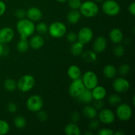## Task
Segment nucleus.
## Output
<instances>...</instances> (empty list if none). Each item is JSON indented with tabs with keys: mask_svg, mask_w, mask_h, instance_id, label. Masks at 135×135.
I'll return each instance as SVG.
<instances>
[{
	"mask_svg": "<svg viewBox=\"0 0 135 135\" xmlns=\"http://www.w3.org/2000/svg\"><path fill=\"white\" fill-rule=\"evenodd\" d=\"M6 8V5H5V3L0 0V17L5 13Z\"/></svg>",
	"mask_w": 135,
	"mask_h": 135,
	"instance_id": "45",
	"label": "nucleus"
},
{
	"mask_svg": "<svg viewBox=\"0 0 135 135\" xmlns=\"http://www.w3.org/2000/svg\"><path fill=\"white\" fill-rule=\"evenodd\" d=\"M93 38V31L89 27H83L79 31L77 34L78 41L83 44L89 43Z\"/></svg>",
	"mask_w": 135,
	"mask_h": 135,
	"instance_id": "12",
	"label": "nucleus"
},
{
	"mask_svg": "<svg viewBox=\"0 0 135 135\" xmlns=\"http://www.w3.org/2000/svg\"><path fill=\"white\" fill-rule=\"evenodd\" d=\"M67 26L63 22L56 21L48 26V32L51 37L59 38L64 36L67 33Z\"/></svg>",
	"mask_w": 135,
	"mask_h": 135,
	"instance_id": "4",
	"label": "nucleus"
},
{
	"mask_svg": "<svg viewBox=\"0 0 135 135\" xmlns=\"http://www.w3.org/2000/svg\"><path fill=\"white\" fill-rule=\"evenodd\" d=\"M26 17L29 20L33 22L39 21L42 17V12L40 9L36 7H32L26 11Z\"/></svg>",
	"mask_w": 135,
	"mask_h": 135,
	"instance_id": "14",
	"label": "nucleus"
},
{
	"mask_svg": "<svg viewBox=\"0 0 135 135\" xmlns=\"http://www.w3.org/2000/svg\"><path fill=\"white\" fill-rule=\"evenodd\" d=\"M83 113L85 117L89 119H95L98 115L97 109L92 105H87L83 108Z\"/></svg>",
	"mask_w": 135,
	"mask_h": 135,
	"instance_id": "23",
	"label": "nucleus"
},
{
	"mask_svg": "<svg viewBox=\"0 0 135 135\" xmlns=\"http://www.w3.org/2000/svg\"><path fill=\"white\" fill-rule=\"evenodd\" d=\"M103 74L106 79H112L116 76L117 69L113 65H107L103 69Z\"/></svg>",
	"mask_w": 135,
	"mask_h": 135,
	"instance_id": "24",
	"label": "nucleus"
},
{
	"mask_svg": "<svg viewBox=\"0 0 135 135\" xmlns=\"http://www.w3.org/2000/svg\"><path fill=\"white\" fill-rule=\"evenodd\" d=\"M121 98L119 95L113 94L109 95V97L108 98V102L111 105H117L121 103Z\"/></svg>",
	"mask_w": 135,
	"mask_h": 135,
	"instance_id": "30",
	"label": "nucleus"
},
{
	"mask_svg": "<svg viewBox=\"0 0 135 135\" xmlns=\"http://www.w3.org/2000/svg\"><path fill=\"white\" fill-rule=\"evenodd\" d=\"M37 117H38V119L40 121H46V120L47 119V117H48V115H47V113H46L45 111H42V109L38 112V114H37Z\"/></svg>",
	"mask_w": 135,
	"mask_h": 135,
	"instance_id": "37",
	"label": "nucleus"
},
{
	"mask_svg": "<svg viewBox=\"0 0 135 135\" xmlns=\"http://www.w3.org/2000/svg\"><path fill=\"white\" fill-rule=\"evenodd\" d=\"M15 36V32L10 27H4L0 29V43L2 44L9 43Z\"/></svg>",
	"mask_w": 135,
	"mask_h": 135,
	"instance_id": "13",
	"label": "nucleus"
},
{
	"mask_svg": "<svg viewBox=\"0 0 135 135\" xmlns=\"http://www.w3.org/2000/svg\"><path fill=\"white\" fill-rule=\"evenodd\" d=\"M107 47L106 38L104 36H99L96 38L94 42V51L97 54H100L105 51Z\"/></svg>",
	"mask_w": 135,
	"mask_h": 135,
	"instance_id": "15",
	"label": "nucleus"
},
{
	"mask_svg": "<svg viewBox=\"0 0 135 135\" xmlns=\"http://www.w3.org/2000/svg\"><path fill=\"white\" fill-rule=\"evenodd\" d=\"M83 49H84V44L79 41H76L73 43L70 51L73 56L76 57L81 55L83 51Z\"/></svg>",
	"mask_w": 135,
	"mask_h": 135,
	"instance_id": "25",
	"label": "nucleus"
},
{
	"mask_svg": "<svg viewBox=\"0 0 135 135\" xmlns=\"http://www.w3.org/2000/svg\"><path fill=\"white\" fill-rule=\"evenodd\" d=\"M56 1H57L59 3H65V2H67L68 0H56Z\"/></svg>",
	"mask_w": 135,
	"mask_h": 135,
	"instance_id": "49",
	"label": "nucleus"
},
{
	"mask_svg": "<svg viewBox=\"0 0 135 135\" xmlns=\"http://www.w3.org/2000/svg\"><path fill=\"white\" fill-rule=\"evenodd\" d=\"M28 38H20V40L17 44V50L20 53H26L28 50L30 45Z\"/></svg>",
	"mask_w": 135,
	"mask_h": 135,
	"instance_id": "27",
	"label": "nucleus"
},
{
	"mask_svg": "<svg viewBox=\"0 0 135 135\" xmlns=\"http://www.w3.org/2000/svg\"><path fill=\"white\" fill-rule=\"evenodd\" d=\"M64 132L67 135H80L81 131L79 127L75 123H69L65 127Z\"/></svg>",
	"mask_w": 135,
	"mask_h": 135,
	"instance_id": "19",
	"label": "nucleus"
},
{
	"mask_svg": "<svg viewBox=\"0 0 135 135\" xmlns=\"http://www.w3.org/2000/svg\"><path fill=\"white\" fill-rule=\"evenodd\" d=\"M113 90L117 93H125L130 89V83L124 78H117L112 83Z\"/></svg>",
	"mask_w": 135,
	"mask_h": 135,
	"instance_id": "10",
	"label": "nucleus"
},
{
	"mask_svg": "<svg viewBox=\"0 0 135 135\" xmlns=\"http://www.w3.org/2000/svg\"><path fill=\"white\" fill-rule=\"evenodd\" d=\"M113 134L115 135H124V133L122 131H117L114 132Z\"/></svg>",
	"mask_w": 135,
	"mask_h": 135,
	"instance_id": "47",
	"label": "nucleus"
},
{
	"mask_svg": "<svg viewBox=\"0 0 135 135\" xmlns=\"http://www.w3.org/2000/svg\"><path fill=\"white\" fill-rule=\"evenodd\" d=\"M104 102L102 100H95L94 104V107L96 108V109H102L104 107Z\"/></svg>",
	"mask_w": 135,
	"mask_h": 135,
	"instance_id": "43",
	"label": "nucleus"
},
{
	"mask_svg": "<svg viewBox=\"0 0 135 135\" xmlns=\"http://www.w3.org/2000/svg\"><path fill=\"white\" fill-rule=\"evenodd\" d=\"M10 130V126L7 121L0 119V135L7 134Z\"/></svg>",
	"mask_w": 135,
	"mask_h": 135,
	"instance_id": "31",
	"label": "nucleus"
},
{
	"mask_svg": "<svg viewBox=\"0 0 135 135\" xmlns=\"http://www.w3.org/2000/svg\"><path fill=\"white\" fill-rule=\"evenodd\" d=\"M128 9H129V11L131 14L133 16L135 15V2L134 1H133L132 3H131L129 5V7H128Z\"/></svg>",
	"mask_w": 135,
	"mask_h": 135,
	"instance_id": "44",
	"label": "nucleus"
},
{
	"mask_svg": "<svg viewBox=\"0 0 135 135\" xmlns=\"http://www.w3.org/2000/svg\"><path fill=\"white\" fill-rule=\"evenodd\" d=\"M4 88L9 92L15 90L17 88V82L11 79H7L4 82Z\"/></svg>",
	"mask_w": 135,
	"mask_h": 135,
	"instance_id": "29",
	"label": "nucleus"
},
{
	"mask_svg": "<svg viewBox=\"0 0 135 135\" xmlns=\"http://www.w3.org/2000/svg\"><path fill=\"white\" fill-rule=\"evenodd\" d=\"M85 88L92 90L98 84V78L94 72L92 71H86L83 75L82 79Z\"/></svg>",
	"mask_w": 135,
	"mask_h": 135,
	"instance_id": "8",
	"label": "nucleus"
},
{
	"mask_svg": "<svg viewBox=\"0 0 135 135\" xmlns=\"http://www.w3.org/2000/svg\"><path fill=\"white\" fill-rule=\"evenodd\" d=\"M3 53H4L3 46L2 44L0 43V57H1L3 54Z\"/></svg>",
	"mask_w": 135,
	"mask_h": 135,
	"instance_id": "46",
	"label": "nucleus"
},
{
	"mask_svg": "<svg viewBox=\"0 0 135 135\" xmlns=\"http://www.w3.org/2000/svg\"><path fill=\"white\" fill-rule=\"evenodd\" d=\"M71 119L73 123H77L80 121V115L79 112H74L71 113Z\"/></svg>",
	"mask_w": 135,
	"mask_h": 135,
	"instance_id": "42",
	"label": "nucleus"
},
{
	"mask_svg": "<svg viewBox=\"0 0 135 135\" xmlns=\"http://www.w3.org/2000/svg\"><path fill=\"white\" fill-rule=\"evenodd\" d=\"M80 17H81V14L80 11L75 9H71V11H70L67 14V19L69 23L71 25H75L79 22L80 19Z\"/></svg>",
	"mask_w": 135,
	"mask_h": 135,
	"instance_id": "22",
	"label": "nucleus"
},
{
	"mask_svg": "<svg viewBox=\"0 0 135 135\" xmlns=\"http://www.w3.org/2000/svg\"><path fill=\"white\" fill-rule=\"evenodd\" d=\"M132 102H133V105H134L135 104V96H133V98H132Z\"/></svg>",
	"mask_w": 135,
	"mask_h": 135,
	"instance_id": "50",
	"label": "nucleus"
},
{
	"mask_svg": "<svg viewBox=\"0 0 135 135\" xmlns=\"http://www.w3.org/2000/svg\"><path fill=\"white\" fill-rule=\"evenodd\" d=\"M67 40L70 43H74L77 41V34L74 32H71L67 34Z\"/></svg>",
	"mask_w": 135,
	"mask_h": 135,
	"instance_id": "38",
	"label": "nucleus"
},
{
	"mask_svg": "<svg viewBox=\"0 0 135 135\" xmlns=\"http://www.w3.org/2000/svg\"><path fill=\"white\" fill-rule=\"evenodd\" d=\"M79 102L84 104H88L93 101L94 98L92 94V91L85 88L84 90L81 93V94L77 98Z\"/></svg>",
	"mask_w": 135,
	"mask_h": 135,
	"instance_id": "21",
	"label": "nucleus"
},
{
	"mask_svg": "<svg viewBox=\"0 0 135 135\" xmlns=\"http://www.w3.org/2000/svg\"><path fill=\"white\" fill-rule=\"evenodd\" d=\"M102 9L105 15L110 17H114L120 13L121 7L118 2L115 0H106L102 4Z\"/></svg>",
	"mask_w": 135,
	"mask_h": 135,
	"instance_id": "5",
	"label": "nucleus"
},
{
	"mask_svg": "<svg viewBox=\"0 0 135 135\" xmlns=\"http://www.w3.org/2000/svg\"><path fill=\"white\" fill-rule=\"evenodd\" d=\"M36 30L40 34H44L48 32V26L44 22H40L36 26Z\"/></svg>",
	"mask_w": 135,
	"mask_h": 135,
	"instance_id": "33",
	"label": "nucleus"
},
{
	"mask_svg": "<svg viewBox=\"0 0 135 135\" xmlns=\"http://www.w3.org/2000/svg\"><path fill=\"white\" fill-rule=\"evenodd\" d=\"M85 87L81 79H78L76 80H73V81L71 83L69 87L68 92L69 94L73 98H77L82 92L84 90Z\"/></svg>",
	"mask_w": 135,
	"mask_h": 135,
	"instance_id": "9",
	"label": "nucleus"
},
{
	"mask_svg": "<svg viewBox=\"0 0 135 135\" xmlns=\"http://www.w3.org/2000/svg\"><path fill=\"white\" fill-rule=\"evenodd\" d=\"M91 91L94 100H103L107 94L106 89L104 86H99L98 84Z\"/></svg>",
	"mask_w": 135,
	"mask_h": 135,
	"instance_id": "17",
	"label": "nucleus"
},
{
	"mask_svg": "<svg viewBox=\"0 0 135 135\" xmlns=\"http://www.w3.org/2000/svg\"><path fill=\"white\" fill-rule=\"evenodd\" d=\"M100 126V123H99L98 120H96L95 119H91L90 122L89 123V129L90 131L92 130H96Z\"/></svg>",
	"mask_w": 135,
	"mask_h": 135,
	"instance_id": "40",
	"label": "nucleus"
},
{
	"mask_svg": "<svg viewBox=\"0 0 135 135\" xmlns=\"http://www.w3.org/2000/svg\"><path fill=\"white\" fill-rule=\"evenodd\" d=\"M68 5L71 9L78 10L81 5V0H68Z\"/></svg>",
	"mask_w": 135,
	"mask_h": 135,
	"instance_id": "34",
	"label": "nucleus"
},
{
	"mask_svg": "<svg viewBox=\"0 0 135 135\" xmlns=\"http://www.w3.org/2000/svg\"><path fill=\"white\" fill-rule=\"evenodd\" d=\"M15 15L18 20L22 19V18H25L26 16V11L22 9H18L17 10H16Z\"/></svg>",
	"mask_w": 135,
	"mask_h": 135,
	"instance_id": "36",
	"label": "nucleus"
},
{
	"mask_svg": "<svg viewBox=\"0 0 135 135\" xmlns=\"http://www.w3.org/2000/svg\"><path fill=\"white\" fill-rule=\"evenodd\" d=\"M131 67L128 64H123L119 68V72L122 75H127L130 73Z\"/></svg>",
	"mask_w": 135,
	"mask_h": 135,
	"instance_id": "35",
	"label": "nucleus"
},
{
	"mask_svg": "<svg viewBox=\"0 0 135 135\" xmlns=\"http://www.w3.org/2000/svg\"><path fill=\"white\" fill-rule=\"evenodd\" d=\"M113 51L116 57H122L125 53V48L122 45H117L113 48Z\"/></svg>",
	"mask_w": 135,
	"mask_h": 135,
	"instance_id": "32",
	"label": "nucleus"
},
{
	"mask_svg": "<svg viewBox=\"0 0 135 135\" xmlns=\"http://www.w3.org/2000/svg\"><path fill=\"white\" fill-rule=\"evenodd\" d=\"M26 108L32 112H38L43 108L44 101L39 95H32L26 100Z\"/></svg>",
	"mask_w": 135,
	"mask_h": 135,
	"instance_id": "7",
	"label": "nucleus"
},
{
	"mask_svg": "<svg viewBox=\"0 0 135 135\" xmlns=\"http://www.w3.org/2000/svg\"><path fill=\"white\" fill-rule=\"evenodd\" d=\"M79 9L80 14L88 18L95 17L99 12L98 5L94 1H86L82 3Z\"/></svg>",
	"mask_w": 135,
	"mask_h": 135,
	"instance_id": "2",
	"label": "nucleus"
},
{
	"mask_svg": "<svg viewBox=\"0 0 135 135\" xmlns=\"http://www.w3.org/2000/svg\"><path fill=\"white\" fill-rule=\"evenodd\" d=\"M116 115L121 121H128L133 115V110L129 104H119L116 109Z\"/></svg>",
	"mask_w": 135,
	"mask_h": 135,
	"instance_id": "6",
	"label": "nucleus"
},
{
	"mask_svg": "<svg viewBox=\"0 0 135 135\" xmlns=\"http://www.w3.org/2000/svg\"><path fill=\"white\" fill-rule=\"evenodd\" d=\"M7 109L10 113H15L17 110V106L14 102H10L7 105Z\"/></svg>",
	"mask_w": 135,
	"mask_h": 135,
	"instance_id": "41",
	"label": "nucleus"
},
{
	"mask_svg": "<svg viewBox=\"0 0 135 135\" xmlns=\"http://www.w3.org/2000/svg\"><path fill=\"white\" fill-rule=\"evenodd\" d=\"M84 134L85 135H92L93 134V132H92L90 130V131L85 132V133H84Z\"/></svg>",
	"mask_w": 135,
	"mask_h": 135,
	"instance_id": "48",
	"label": "nucleus"
},
{
	"mask_svg": "<svg viewBox=\"0 0 135 135\" xmlns=\"http://www.w3.org/2000/svg\"><path fill=\"white\" fill-rule=\"evenodd\" d=\"M67 75L71 80H76V79H80L81 76V71L79 66L76 65H72L68 68Z\"/></svg>",
	"mask_w": 135,
	"mask_h": 135,
	"instance_id": "20",
	"label": "nucleus"
},
{
	"mask_svg": "<svg viewBox=\"0 0 135 135\" xmlns=\"http://www.w3.org/2000/svg\"><path fill=\"white\" fill-rule=\"evenodd\" d=\"M100 112L98 114V118L100 121H101L102 123L106 124H112L113 123L115 119V114L114 112L111 109H100Z\"/></svg>",
	"mask_w": 135,
	"mask_h": 135,
	"instance_id": "11",
	"label": "nucleus"
},
{
	"mask_svg": "<svg viewBox=\"0 0 135 135\" xmlns=\"http://www.w3.org/2000/svg\"><path fill=\"white\" fill-rule=\"evenodd\" d=\"M29 45L34 50H39L44 45V39L41 35H34L30 39Z\"/></svg>",
	"mask_w": 135,
	"mask_h": 135,
	"instance_id": "18",
	"label": "nucleus"
},
{
	"mask_svg": "<svg viewBox=\"0 0 135 135\" xmlns=\"http://www.w3.org/2000/svg\"><path fill=\"white\" fill-rule=\"evenodd\" d=\"M14 125L17 129H23L26 125V120L22 115H17L14 119Z\"/></svg>",
	"mask_w": 135,
	"mask_h": 135,
	"instance_id": "28",
	"label": "nucleus"
},
{
	"mask_svg": "<svg viewBox=\"0 0 135 135\" xmlns=\"http://www.w3.org/2000/svg\"><path fill=\"white\" fill-rule=\"evenodd\" d=\"M109 39L115 44H119L123 39V34L121 29L118 28H113L109 32Z\"/></svg>",
	"mask_w": 135,
	"mask_h": 135,
	"instance_id": "16",
	"label": "nucleus"
},
{
	"mask_svg": "<svg viewBox=\"0 0 135 135\" xmlns=\"http://www.w3.org/2000/svg\"><path fill=\"white\" fill-rule=\"evenodd\" d=\"M80 55L82 59L87 63H94L97 60V55L94 51L88 50V51H83Z\"/></svg>",
	"mask_w": 135,
	"mask_h": 135,
	"instance_id": "26",
	"label": "nucleus"
},
{
	"mask_svg": "<svg viewBox=\"0 0 135 135\" xmlns=\"http://www.w3.org/2000/svg\"><path fill=\"white\" fill-rule=\"evenodd\" d=\"M94 2H102V1H104V0H93Z\"/></svg>",
	"mask_w": 135,
	"mask_h": 135,
	"instance_id": "51",
	"label": "nucleus"
},
{
	"mask_svg": "<svg viewBox=\"0 0 135 135\" xmlns=\"http://www.w3.org/2000/svg\"><path fill=\"white\" fill-rule=\"evenodd\" d=\"M113 133H114V131L112 129H108V128H103L98 132V135H113Z\"/></svg>",
	"mask_w": 135,
	"mask_h": 135,
	"instance_id": "39",
	"label": "nucleus"
},
{
	"mask_svg": "<svg viewBox=\"0 0 135 135\" xmlns=\"http://www.w3.org/2000/svg\"><path fill=\"white\" fill-rule=\"evenodd\" d=\"M17 30L21 35L20 38H28L34 34L36 26L33 21L25 18L18 20L17 23Z\"/></svg>",
	"mask_w": 135,
	"mask_h": 135,
	"instance_id": "1",
	"label": "nucleus"
},
{
	"mask_svg": "<svg viewBox=\"0 0 135 135\" xmlns=\"http://www.w3.org/2000/svg\"><path fill=\"white\" fill-rule=\"evenodd\" d=\"M36 83L35 79L30 75H25L21 76L17 83V88L22 92H27L31 90Z\"/></svg>",
	"mask_w": 135,
	"mask_h": 135,
	"instance_id": "3",
	"label": "nucleus"
}]
</instances>
